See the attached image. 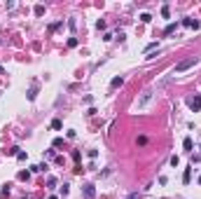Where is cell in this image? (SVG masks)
Returning <instances> with one entry per match:
<instances>
[{"mask_svg":"<svg viewBox=\"0 0 201 199\" xmlns=\"http://www.w3.org/2000/svg\"><path fill=\"white\" fill-rule=\"evenodd\" d=\"M175 28H178V24H168V26H166V31H164V33H166V35H171V33H173Z\"/></svg>","mask_w":201,"mask_h":199,"instance_id":"cell-8","label":"cell"},{"mask_svg":"<svg viewBox=\"0 0 201 199\" xmlns=\"http://www.w3.org/2000/svg\"><path fill=\"white\" fill-rule=\"evenodd\" d=\"M52 129H61V119H54V122H52Z\"/></svg>","mask_w":201,"mask_h":199,"instance_id":"cell-16","label":"cell"},{"mask_svg":"<svg viewBox=\"0 0 201 199\" xmlns=\"http://www.w3.org/2000/svg\"><path fill=\"white\" fill-rule=\"evenodd\" d=\"M129 199H140V194H138V192H131V194H129Z\"/></svg>","mask_w":201,"mask_h":199,"instance_id":"cell-17","label":"cell"},{"mask_svg":"<svg viewBox=\"0 0 201 199\" xmlns=\"http://www.w3.org/2000/svg\"><path fill=\"white\" fill-rule=\"evenodd\" d=\"M185 150H192V138H185Z\"/></svg>","mask_w":201,"mask_h":199,"instance_id":"cell-12","label":"cell"},{"mask_svg":"<svg viewBox=\"0 0 201 199\" xmlns=\"http://www.w3.org/2000/svg\"><path fill=\"white\" fill-rule=\"evenodd\" d=\"M183 24H185V26H190V28H199V21H194V19H185Z\"/></svg>","mask_w":201,"mask_h":199,"instance_id":"cell-5","label":"cell"},{"mask_svg":"<svg viewBox=\"0 0 201 199\" xmlns=\"http://www.w3.org/2000/svg\"><path fill=\"white\" fill-rule=\"evenodd\" d=\"M35 14H37V17H42V14H44V7H42V5H35Z\"/></svg>","mask_w":201,"mask_h":199,"instance_id":"cell-10","label":"cell"},{"mask_svg":"<svg viewBox=\"0 0 201 199\" xmlns=\"http://www.w3.org/2000/svg\"><path fill=\"white\" fill-rule=\"evenodd\" d=\"M82 192H84V199H96V188H94L91 183H87V185L82 188Z\"/></svg>","mask_w":201,"mask_h":199,"instance_id":"cell-3","label":"cell"},{"mask_svg":"<svg viewBox=\"0 0 201 199\" xmlns=\"http://www.w3.org/2000/svg\"><path fill=\"white\" fill-rule=\"evenodd\" d=\"M28 178H31L28 171H19V181H28Z\"/></svg>","mask_w":201,"mask_h":199,"instance_id":"cell-9","label":"cell"},{"mask_svg":"<svg viewBox=\"0 0 201 199\" xmlns=\"http://www.w3.org/2000/svg\"><path fill=\"white\" fill-rule=\"evenodd\" d=\"M154 47H157V42H150V45L145 47V54H150V52H152V49H154Z\"/></svg>","mask_w":201,"mask_h":199,"instance_id":"cell-15","label":"cell"},{"mask_svg":"<svg viewBox=\"0 0 201 199\" xmlns=\"http://www.w3.org/2000/svg\"><path fill=\"white\" fill-rule=\"evenodd\" d=\"M199 162H201V157H199Z\"/></svg>","mask_w":201,"mask_h":199,"instance_id":"cell-21","label":"cell"},{"mask_svg":"<svg viewBox=\"0 0 201 199\" xmlns=\"http://www.w3.org/2000/svg\"><path fill=\"white\" fill-rule=\"evenodd\" d=\"M2 73H5V70H2V66H0V75H2Z\"/></svg>","mask_w":201,"mask_h":199,"instance_id":"cell-18","label":"cell"},{"mask_svg":"<svg viewBox=\"0 0 201 199\" xmlns=\"http://www.w3.org/2000/svg\"><path fill=\"white\" fill-rule=\"evenodd\" d=\"M192 66H196V56H187V59H183V61H178L173 68V75H178V73H185V70H190Z\"/></svg>","mask_w":201,"mask_h":199,"instance_id":"cell-1","label":"cell"},{"mask_svg":"<svg viewBox=\"0 0 201 199\" xmlns=\"http://www.w3.org/2000/svg\"><path fill=\"white\" fill-rule=\"evenodd\" d=\"M199 185H201V176H199Z\"/></svg>","mask_w":201,"mask_h":199,"instance_id":"cell-20","label":"cell"},{"mask_svg":"<svg viewBox=\"0 0 201 199\" xmlns=\"http://www.w3.org/2000/svg\"><path fill=\"white\" fill-rule=\"evenodd\" d=\"M192 181V171L190 169H185V173H183V183H190Z\"/></svg>","mask_w":201,"mask_h":199,"instance_id":"cell-6","label":"cell"},{"mask_svg":"<svg viewBox=\"0 0 201 199\" xmlns=\"http://www.w3.org/2000/svg\"><path fill=\"white\" fill-rule=\"evenodd\" d=\"M190 108H192L194 113H199V110H201V96H196V99L190 101Z\"/></svg>","mask_w":201,"mask_h":199,"instance_id":"cell-4","label":"cell"},{"mask_svg":"<svg viewBox=\"0 0 201 199\" xmlns=\"http://www.w3.org/2000/svg\"><path fill=\"white\" fill-rule=\"evenodd\" d=\"M24 199H28V197H24Z\"/></svg>","mask_w":201,"mask_h":199,"instance_id":"cell-22","label":"cell"},{"mask_svg":"<svg viewBox=\"0 0 201 199\" xmlns=\"http://www.w3.org/2000/svg\"><path fill=\"white\" fill-rule=\"evenodd\" d=\"M35 96H37V89H35V87H33V89L28 91V99H31V101H35Z\"/></svg>","mask_w":201,"mask_h":199,"instance_id":"cell-11","label":"cell"},{"mask_svg":"<svg viewBox=\"0 0 201 199\" xmlns=\"http://www.w3.org/2000/svg\"><path fill=\"white\" fill-rule=\"evenodd\" d=\"M150 101H152V91H143V96H140V99L138 101H136V108H138V110H143V108H145V106H148V103H150Z\"/></svg>","mask_w":201,"mask_h":199,"instance_id":"cell-2","label":"cell"},{"mask_svg":"<svg viewBox=\"0 0 201 199\" xmlns=\"http://www.w3.org/2000/svg\"><path fill=\"white\" fill-rule=\"evenodd\" d=\"M122 82H124V77H115V80L110 82V87H112V89H117V87H119Z\"/></svg>","mask_w":201,"mask_h":199,"instance_id":"cell-7","label":"cell"},{"mask_svg":"<svg viewBox=\"0 0 201 199\" xmlns=\"http://www.w3.org/2000/svg\"><path fill=\"white\" fill-rule=\"evenodd\" d=\"M168 14H171V9H168V5H164L161 7V17H168Z\"/></svg>","mask_w":201,"mask_h":199,"instance_id":"cell-13","label":"cell"},{"mask_svg":"<svg viewBox=\"0 0 201 199\" xmlns=\"http://www.w3.org/2000/svg\"><path fill=\"white\" fill-rule=\"evenodd\" d=\"M49 199H59V197H54V194H52V197H49Z\"/></svg>","mask_w":201,"mask_h":199,"instance_id":"cell-19","label":"cell"},{"mask_svg":"<svg viewBox=\"0 0 201 199\" xmlns=\"http://www.w3.org/2000/svg\"><path fill=\"white\" fill-rule=\"evenodd\" d=\"M140 21H145V24H148V21H152V17H150L148 12H145V14H140Z\"/></svg>","mask_w":201,"mask_h":199,"instance_id":"cell-14","label":"cell"}]
</instances>
